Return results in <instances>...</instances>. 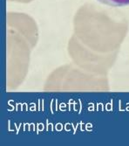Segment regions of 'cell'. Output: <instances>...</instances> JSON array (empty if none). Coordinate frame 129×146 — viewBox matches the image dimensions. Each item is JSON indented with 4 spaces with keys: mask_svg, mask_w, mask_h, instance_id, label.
<instances>
[{
    "mask_svg": "<svg viewBox=\"0 0 129 146\" xmlns=\"http://www.w3.org/2000/svg\"><path fill=\"white\" fill-rule=\"evenodd\" d=\"M101 3L114 6V7H120V6H126L129 5V0H99Z\"/></svg>",
    "mask_w": 129,
    "mask_h": 146,
    "instance_id": "6da1fadb",
    "label": "cell"
}]
</instances>
